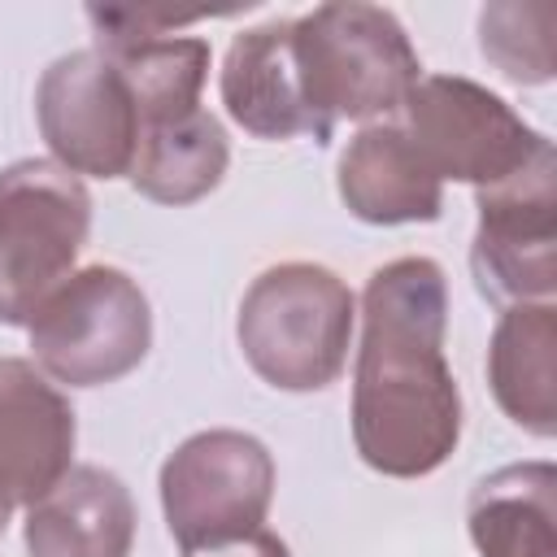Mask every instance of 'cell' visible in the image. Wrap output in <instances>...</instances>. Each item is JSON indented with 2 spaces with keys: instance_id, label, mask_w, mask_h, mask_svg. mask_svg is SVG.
I'll return each mask as SVG.
<instances>
[{
  "instance_id": "12",
  "label": "cell",
  "mask_w": 557,
  "mask_h": 557,
  "mask_svg": "<svg viewBox=\"0 0 557 557\" xmlns=\"http://www.w3.org/2000/svg\"><path fill=\"white\" fill-rule=\"evenodd\" d=\"M131 487L104 466H70L35 505H26L22 540L30 557H131L135 548Z\"/></svg>"
},
{
  "instance_id": "11",
  "label": "cell",
  "mask_w": 557,
  "mask_h": 557,
  "mask_svg": "<svg viewBox=\"0 0 557 557\" xmlns=\"http://www.w3.org/2000/svg\"><path fill=\"white\" fill-rule=\"evenodd\" d=\"M218 91H222L226 117L252 139L309 135L326 144L300 87V70L292 52V17H274L239 30L222 57Z\"/></svg>"
},
{
  "instance_id": "15",
  "label": "cell",
  "mask_w": 557,
  "mask_h": 557,
  "mask_svg": "<svg viewBox=\"0 0 557 557\" xmlns=\"http://www.w3.org/2000/svg\"><path fill=\"white\" fill-rule=\"evenodd\" d=\"M479 557H557V466L513 461L483 474L466 500Z\"/></svg>"
},
{
  "instance_id": "3",
  "label": "cell",
  "mask_w": 557,
  "mask_h": 557,
  "mask_svg": "<svg viewBox=\"0 0 557 557\" xmlns=\"http://www.w3.org/2000/svg\"><path fill=\"white\" fill-rule=\"evenodd\" d=\"M357 296L318 261H278L261 270L235 313V339L252 374L278 392L331 387L352 348Z\"/></svg>"
},
{
  "instance_id": "14",
  "label": "cell",
  "mask_w": 557,
  "mask_h": 557,
  "mask_svg": "<svg viewBox=\"0 0 557 557\" xmlns=\"http://www.w3.org/2000/svg\"><path fill=\"white\" fill-rule=\"evenodd\" d=\"M487 387L500 413L535 435H557V305L531 300L500 309L487 344Z\"/></svg>"
},
{
  "instance_id": "20",
  "label": "cell",
  "mask_w": 557,
  "mask_h": 557,
  "mask_svg": "<svg viewBox=\"0 0 557 557\" xmlns=\"http://www.w3.org/2000/svg\"><path fill=\"white\" fill-rule=\"evenodd\" d=\"M9 518H13V513H9V509H0V535L9 531Z\"/></svg>"
},
{
  "instance_id": "8",
  "label": "cell",
  "mask_w": 557,
  "mask_h": 557,
  "mask_svg": "<svg viewBox=\"0 0 557 557\" xmlns=\"http://www.w3.org/2000/svg\"><path fill=\"white\" fill-rule=\"evenodd\" d=\"M479 226L470 239V274L492 305L553 300L557 292V152L553 144L509 174L474 191Z\"/></svg>"
},
{
  "instance_id": "9",
  "label": "cell",
  "mask_w": 557,
  "mask_h": 557,
  "mask_svg": "<svg viewBox=\"0 0 557 557\" xmlns=\"http://www.w3.org/2000/svg\"><path fill=\"white\" fill-rule=\"evenodd\" d=\"M35 122L48 157L78 178L109 183L135 165L139 113L117 65L96 48H74L39 74Z\"/></svg>"
},
{
  "instance_id": "19",
  "label": "cell",
  "mask_w": 557,
  "mask_h": 557,
  "mask_svg": "<svg viewBox=\"0 0 557 557\" xmlns=\"http://www.w3.org/2000/svg\"><path fill=\"white\" fill-rule=\"evenodd\" d=\"M178 557H292V548L270 527H252V531H239V535L187 544V548H178Z\"/></svg>"
},
{
  "instance_id": "18",
  "label": "cell",
  "mask_w": 557,
  "mask_h": 557,
  "mask_svg": "<svg viewBox=\"0 0 557 557\" xmlns=\"http://www.w3.org/2000/svg\"><path fill=\"white\" fill-rule=\"evenodd\" d=\"M553 4H483L479 9V52L518 87L553 83Z\"/></svg>"
},
{
  "instance_id": "2",
  "label": "cell",
  "mask_w": 557,
  "mask_h": 557,
  "mask_svg": "<svg viewBox=\"0 0 557 557\" xmlns=\"http://www.w3.org/2000/svg\"><path fill=\"white\" fill-rule=\"evenodd\" d=\"M292 52L309 113L331 144L339 122H379L400 113L422 61L392 9L339 0L292 17Z\"/></svg>"
},
{
  "instance_id": "5",
  "label": "cell",
  "mask_w": 557,
  "mask_h": 557,
  "mask_svg": "<svg viewBox=\"0 0 557 557\" xmlns=\"http://www.w3.org/2000/svg\"><path fill=\"white\" fill-rule=\"evenodd\" d=\"M91 191L52 157H22L0 170V322L26 326L57 292L87 244Z\"/></svg>"
},
{
  "instance_id": "1",
  "label": "cell",
  "mask_w": 557,
  "mask_h": 557,
  "mask_svg": "<svg viewBox=\"0 0 557 557\" xmlns=\"http://www.w3.org/2000/svg\"><path fill=\"white\" fill-rule=\"evenodd\" d=\"M448 283L431 257H396L366 278L352 366V448L387 479H426L461 444V387L444 357Z\"/></svg>"
},
{
  "instance_id": "17",
  "label": "cell",
  "mask_w": 557,
  "mask_h": 557,
  "mask_svg": "<svg viewBox=\"0 0 557 557\" xmlns=\"http://www.w3.org/2000/svg\"><path fill=\"white\" fill-rule=\"evenodd\" d=\"M96 52H104L117 65L135 100L139 131L200 109V91H205L209 61H213L200 35H157V39H139L126 48H96Z\"/></svg>"
},
{
  "instance_id": "6",
  "label": "cell",
  "mask_w": 557,
  "mask_h": 557,
  "mask_svg": "<svg viewBox=\"0 0 557 557\" xmlns=\"http://www.w3.org/2000/svg\"><path fill=\"white\" fill-rule=\"evenodd\" d=\"M400 126L440 183L492 187L531 165L553 139L540 135L496 91L461 74H422L405 104Z\"/></svg>"
},
{
  "instance_id": "10",
  "label": "cell",
  "mask_w": 557,
  "mask_h": 557,
  "mask_svg": "<svg viewBox=\"0 0 557 557\" xmlns=\"http://www.w3.org/2000/svg\"><path fill=\"white\" fill-rule=\"evenodd\" d=\"M70 396L26 357H0V509L35 505L74 466Z\"/></svg>"
},
{
  "instance_id": "4",
  "label": "cell",
  "mask_w": 557,
  "mask_h": 557,
  "mask_svg": "<svg viewBox=\"0 0 557 557\" xmlns=\"http://www.w3.org/2000/svg\"><path fill=\"white\" fill-rule=\"evenodd\" d=\"M30 361L57 387H104L144 366L152 305L117 265L74 270L26 322Z\"/></svg>"
},
{
  "instance_id": "16",
  "label": "cell",
  "mask_w": 557,
  "mask_h": 557,
  "mask_svg": "<svg viewBox=\"0 0 557 557\" xmlns=\"http://www.w3.org/2000/svg\"><path fill=\"white\" fill-rule=\"evenodd\" d=\"M226 165H231V139L222 122L209 109H196L187 117L144 126L135 165L126 178L144 200L183 209L218 191V183L226 178Z\"/></svg>"
},
{
  "instance_id": "13",
  "label": "cell",
  "mask_w": 557,
  "mask_h": 557,
  "mask_svg": "<svg viewBox=\"0 0 557 557\" xmlns=\"http://www.w3.org/2000/svg\"><path fill=\"white\" fill-rule=\"evenodd\" d=\"M344 209L370 226L435 222L444 213V183L431 174L400 122L361 126L335 165Z\"/></svg>"
},
{
  "instance_id": "7",
  "label": "cell",
  "mask_w": 557,
  "mask_h": 557,
  "mask_svg": "<svg viewBox=\"0 0 557 557\" xmlns=\"http://www.w3.org/2000/svg\"><path fill=\"white\" fill-rule=\"evenodd\" d=\"M274 457L270 448L235 426H209L187 435L161 461V513L178 548L200 540L239 535L265 527L274 505Z\"/></svg>"
}]
</instances>
